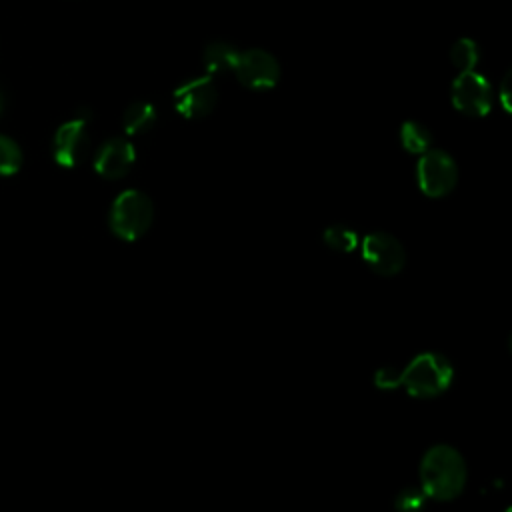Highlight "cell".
Segmentation results:
<instances>
[{
  "mask_svg": "<svg viewBox=\"0 0 512 512\" xmlns=\"http://www.w3.org/2000/svg\"><path fill=\"white\" fill-rule=\"evenodd\" d=\"M464 486L466 462L462 454L448 444L428 448L420 462V488L424 494L434 500H452Z\"/></svg>",
  "mask_w": 512,
  "mask_h": 512,
  "instance_id": "6da1fadb",
  "label": "cell"
},
{
  "mask_svg": "<svg viewBox=\"0 0 512 512\" xmlns=\"http://www.w3.org/2000/svg\"><path fill=\"white\" fill-rule=\"evenodd\" d=\"M452 378L454 368L446 356L438 352H422L402 370L400 386H404L410 396L434 398L450 388Z\"/></svg>",
  "mask_w": 512,
  "mask_h": 512,
  "instance_id": "7a4b0ae2",
  "label": "cell"
},
{
  "mask_svg": "<svg viewBox=\"0 0 512 512\" xmlns=\"http://www.w3.org/2000/svg\"><path fill=\"white\" fill-rule=\"evenodd\" d=\"M154 220V206L152 200L140 192V190H124L120 192L112 206H110V216L108 224L114 236L134 242L140 236L148 232Z\"/></svg>",
  "mask_w": 512,
  "mask_h": 512,
  "instance_id": "3957f363",
  "label": "cell"
},
{
  "mask_svg": "<svg viewBox=\"0 0 512 512\" xmlns=\"http://www.w3.org/2000/svg\"><path fill=\"white\" fill-rule=\"evenodd\" d=\"M416 180L426 196L442 198L454 190L458 182V166L448 152L430 148L416 164Z\"/></svg>",
  "mask_w": 512,
  "mask_h": 512,
  "instance_id": "277c9868",
  "label": "cell"
},
{
  "mask_svg": "<svg viewBox=\"0 0 512 512\" xmlns=\"http://www.w3.org/2000/svg\"><path fill=\"white\" fill-rule=\"evenodd\" d=\"M362 260L380 276H394L406 264V250L402 242L388 232H372L360 244Z\"/></svg>",
  "mask_w": 512,
  "mask_h": 512,
  "instance_id": "5b68a950",
  "label": "cell"
},
{
  "mask_svg": "<svg viewBox=\"0 0 512 512\" xmlns=\"http://www.w3.org/2000/svg\"><path fill=\"white\" fill-rule=\"evenodd\" d=\"M234 74L238 76L240 84H244L246 88L264 92L278 84L280 64L270 52H266L262 48H250V50L240 52Z\"/></svg>",
  "mask_w": 512,
  "mask_h": 512,
  "instance_id": "8992f818",
  "label": "cell"
},
{
  "mask_svg": "<svg viewBox=\"0 0 512 512\" xmlns=\"http://www.w3.org/2000/svg\"><path fill=\"white\" fill-rule=\"evenodd\" d=\"M452 104L466 116H486L494 94L490 82L478 72H460L452 82Z\"/></svg>",
  "mask_w": 512,
  "mask_h": 512,
  "instance_id": "52a82bcc",
  "label": "cell"
},
{
  "mask_svg": "<svg viewBox=\"0 0 512 512\" xmlns=\"http://www.w3.org/2000/svg\"><path fill=\"white\" fill-rule=\"evenodd\" d=\"M218 102V90L210 76H196L184 80L174 90V108L188 120L208 116Z\"/></svg>",
  "mask_w": 512,
  "mask_h": 512,
  "instance_id": "ba28073f",
  "label": "cell"
},
{
  "mask_svg": "<svg viewBox=\"0 0 512 512\" xmlns=\"http://www.w3.org/2000/svg\"><path fill=\"white\" fill-rule=\"evenodd\" d=\"M86 124H88L86 116H76L60 124L58 130L54 132L52 156H54V162L60 164L62 168H74L86 156L88 144H90Z\"/></svg>",
  "mask_w": 512,
  "mask_h": 512,
  "instance_id": "9c48e42d",
  "label": "cell"
},
{
  "mask_svg": "<svg viewBox=\"0 0 512 512\" xmlns=\"http://www.w3.org/2000/svg\"><path fill=\"white\" fill-rule=\"evenodd\" d=\"M136 150L126 138H108L94 154V170L106 180H118L130 172Z\"/></svg>",
  "mask_w": 512,
  "mask_h": 512,
  "instance_id": "30bf717a",
  "label": "cell"
},
{
  "mask_svg": "<svg viewBox=\"0 0 512 512\" xmlns=\"http://www.w3.org/2000/svg\"><path fill=\"white\" fill-rule=\"evenodd\" d=\"M238 58H240V50H236L234 44L224 42V40H216V42L206 44L204 52H202L204 68L210 74L234 72Z\"/></svg>",
  "mask_w": 512,
  "mask_h": 512,
  "instance_id": "8fae6325",
  "label": "cell"
},
{
  "mask_svg": "<svg viewBox=\"0 0 512 512\" xmlns=\"http://www.w3.org/2000/svg\"><path fill=\"white\" fill-rule=\"evenodd\" d=\"M156 120H158L156 108L146 100H138V102H132L124 110L122 128L130 136H140V134L148 132L156 124Z\"/></svg>",
  "mask_w": 512,
  "mask_h": 512,
  "instance_id": "7c38bea8",
  "label": "cell"
},
{
  "mask_svg": "<svg viewBox=\"0 0 512 512\" xmlns=\"http://www.w3.org/2000/svg\"><path fill=\"white\" fill-rule=\"evenodd\" d=\"M398 136H400V144L410 154H424L432 146L430 130L424 124L416 122V120H406L400 126V134Z\"/></svg>",
  "mask_w": 512,
  "mask_h": 512,
  "instance_id": "4fadbf2b",
  "label": "cell"
},
{
  "mask_svg": "<svg viewBox=\"0 0 512 512\" xmlns=\"http://www.w3.org/2000/svg\"><path fill=\"white\" fill-rule=\"evenodd\" d=\"M450 60L458 72H472L480 60V48L472 38H460L450 48Z\"/></svg>",
  "mask_w": 512,
  "mask_h": 512,
  "instance_id": "5bb4252c",
  "label": "cell"
},
{
  "mask_svg": "<svg viewBox=\"0 0 512 512\" xmlns=\"http://www.w3.org/2000/svg\"><path fill=\"white\" fill-rule=\"evenodd\" d=\"M322 240L328 248L336 252H352L358 246V234L356 230L344 226V224H332L324 230Z\"/></svg>",
  "mask_w": 512,
  "mask_h": 512,
  "instance_id": "9a60e30c",
  "label": "cell"
},
{
  "mask_svg": "<svg viewBox=\"0 0 512 512\" xmlns=\"http://www.w3.org/2000/svg\"><path fill=\"white\" fill-rule=\"evenodd\" d=\"M20 166H22L20 146L12 138L0 134V176H12L20 170Z\"/></svg>",
  "mask_w": 512,
  "mask_h": 512,
  "instance_id": "2e32d148",
  "label": "cell"
},
{
  "mask_svg": "<svg viewBox=\"0 0 512 512\" xmlns=\"http://www.w3.org/2000/svg\"><path fill=\"white\" fill-rule=\"evenodd\" d=\"M426 494L424 490L418 486H408L404 490H400L396 494V500H394V506L398 512H420L426 504Z\"/></svg>",
  "mask_w": 512,
  "mask_h": 512,
  "instance_id": "e0dca14e",
  "label": "cell"
},
{
  "mask_svg": "<svg viewBox=\"0 0 512 512\" xmlns=\"http://www.w3.org/2000/svg\"><path fill=\"white\" fill-rule=\"evenodd\" d=\"M374 382L378 388L382 390H394L400 386L402 382V370L394 368V366H384L374 374Z\"/></svg>",
  "mask_w": 512,
  "mask_h": 512,
  "instance_id": "ac0fdd59",
  "label": "cell"
},
{
  "mask_svg": "<svg viewBox=\"0 0 512 512\" xmlns=\"http://www.w3.org/2000/svg\"><path fill=\"white\" fill-rule=\"evenodd\" d=\"M510 82H512V72L508 70V72L504 74V78H502V84H500V88H498L500 104H502L504 112H508V114H510V110H512V102H510V96H512V92H510Z\"/></svg>",
  "mask_w": 512,
  "mask_h": 512,
  "instance_id": "d6986e66",
  "label": "cell"
},
{
  "mask_svg": "<svg viewBox=\"0 0 512 512\" xmlns=\"http://www.w3.org/2000/svg\"><path fill=\"white\" fill-rule=\"evenodd\" d=\"M0 110H2V94H0Z\"/></svg>",
  "mask_w": 512,
  "mask_h": 512,
  "instance_id": "ffe728a7",
  "label": "cell"
},
{
  "mask_svg": "<svg viewBox=\"0 0 512 512\" xmlns=\"http://www.w3.org/2000/svg\"><path fill=\"white\" fill-rule=\"evenodd\" d=\"M504 512H510V508H506V510H504Z\"/></svg>",
  "mask_w": 512,
  "mask_h": 512,
  "instance_id": "44dd1931",
  "label": "cell"
}]
</instances>
